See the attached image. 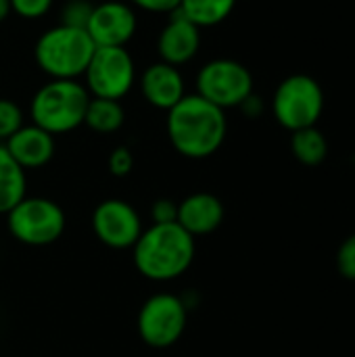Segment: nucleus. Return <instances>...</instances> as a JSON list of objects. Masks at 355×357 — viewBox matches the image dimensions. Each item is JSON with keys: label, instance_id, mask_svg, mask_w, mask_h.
I'll list each match as a JSON object with an SVG mask.
<instances>
[{"label": "nucleus", "instance_id": "nucleus-1", "mask_svg": "<svg viewBox=\"0 0 355 357\" xmlns=\"http://www.w3.org/2000/svg\"><path fill=\"white\" fill-rule=\"evenodd\" d=\"M165 130L174 151L186 159L216 155L228 136V115L197 92H188L167 111Z\"/></svg>", "mask_w": 355, "mask_h": 357}, {"label": "nucleus", "instance_id": "nucleus-2", "mask_svg": "<svg viewBox=\"0 0 355 357\" xmlns=\"http://www.w3.org/2000/svg\"><path fill=\"white\" fill-rule=\"evenodd\" d=\"M197 245L178 222L151 224L132 247L136 270L153 282H169L188 272Z\"/></svg>", "mask_w": 355, "mask_h": 357}, {"label": "nucleus", "instance_id": "nucleus-3", "mask_svg": "<svg viewBox=\"0 0 355 357\" xmlns=\"http://www.w3.org/2000/svg\"><path fill=\"white\" fill-rule=\"evenodd\" d=\"M90 94L82 79H48L29 100V123L46 130L48 134L63 136L84 126Z\"/></svg>", "mask_w": 355, "mask_h": 357}, {"label": "nucleus", "instance_id": "nucleus-4", "mask_svg": "<svg viewBox=\"0 0 355 357\" xmlns=\"http://www.w3.org/2000/svg\"><path fill=\"white\" fill-rule=\"evenodd\" d=\"M94 50L86 29L54 23L36 38L33 61L48 79H82Z\"/></svg>", "mask_w": 355, "mask_h": 357}, {"label": "nucleus", "instance_id": "nucleus-5", "mask_svg": "<svg viewBox=\"0 0 355 357\" xmlns=\"http://www.w3.org/2000/svg\"><path fill=\"white\" fill-rule=\"evenodd\" d=\"M326 96L320 82L310 73L287 75L270 98L272 117L287 132L318 126L324 113Z\"/></svg>", "mask_w": 355, "mask_h": 357}, {"label": "nucleus", "instance_id": "nucleus-6", "mask_svg": "<svg viewBox=\"0 0 355 357\" xmlns=\"http://www.w3.org/2000/svg\"><path fill=\"white\" fill-rule=\"evenodd\" d=\"M195 92L224 111L239 109L245 98L255 92V79L245 63L218 56L199 67L195 75Z\"/></svg>", "mask_w": 355, "mask_h": 357}, {"label": "nucleus", "instance_id": "nucleus-7", "mask_svg": "<svg viewBox=\"0 0 355 357\" xmlns=\"http://www.w3.org/2000/svg\"><path fill=\"white\" fill-rule=\"evenodd\" d=\"M136 82L138 69L128 46L96 48L82 75V84L92 98H109L119 102L136 88Z\"/></svg>", "mask_w": 355, "mask_h": 357}, {"label": "nucleus", "instance_id": "nucleus-8", "mask_svg": "<svg viewBox=\"0 0 355 357\" xmlns=\"http://www.w3.org/2000/svg\"><path fill=\"white\" fill-rule=\"evenodd\" d=\"M63 207L46 197H23L8 213L6 226L15 241L27 247H48L65 232Z\"/></svg>", "mask_w": 355, "mask_h": 357}, {"label": "nucleus", "instance_id": "nucleus-9", "mask_svg": "<svg viewBox=\"0 0 355 357\" xmlns=\"http://www.w3.org/2000/svg\"><path fill=\"white\" fill-rule=\"evenodd\" d=\"M188 324V305L174 293L151 295L136 318L140 339L153 349H167L176 345Z\"/></svg>", "mask_w": 355, "mask_h": 357}, {"label": "nucleus", "instance_id": "nucleus-10", "mask_svg": "<svg viewBox=\"0 0 355 357\" xmlns=\"http://www.w3.org/2000/svg\"><path fill=\"white\" fill-rule=\"evenodd\" d=\"M142 230L140 213L123 199H105L92 211V232L109 249H132Z\"/></svg>", "mask_w": 355, "mask_h": 357}, {"label": "nucleus", "instance_id": "nucleus-11", "mask_svg": "<svg viewBox=\"0 0 355 357\" xmlns=\"http://www.w3.org/2000/svg\"><path fill=\"white\" fill-rule=\"evenodd\" d=\"M86 31L96 48L128 46L138 33V10L126 0H103L94 4Z\"/></svg>", "mask_w": 355, "mask_h": 357}, {"label": "nucleus", "instance_id": "nucleus-12", "mask_svg": "<svg viewBox=\"0 0 355 357\" xmlns=\"http://www.w3.org/2000/svg\"><path fill=\"white\" fill-rule=\"evenodd\" d=\"M203 46V29L197 27L192 21H188L182 13H174L167 17L163 27L159 29L157 36V56L159 61L174 65V67H184L190 65Z\"/></svg>", "mask_w": 355, "mask_h": 357}, {"label": "nucleus", "instance_id": "nucleus-13", "mask_svg": "<svg viewBox=\"0 0 355 357\" xmlns=\"http://www.w3.org/2000/svg\"><path fill=\"white\" fill-rule=\"evenodd\" d=\"M136 86L146 105L165 113L188 94V84L182 69L163 61L146 65L142 73H138Z\"/></svg>", "mask_w": 355, "mask_h": 357}, {"label": "nucleus", "instance_id": "nucleus-14", "mask_svg": "<svg viewBox=\"0 0 355 357\" xmlns=\"http://www.w3.org/2000/svg\"><path fill=\"white\" fill-rule=\"evenodd\" d=\"M226 209L220 197L211 192H192L178 203V218L176 222L190 234V236H207L216 232L224 222Z\"/></svg>", "mask_w": 355, "mask_h": 357}, {"label": "nucleus", "instance_id": "nucleus-15", "mask_svg": "<svg viewBox=\"0 0 355 357\" xmlns=\"http://www.w3.org/2000/svg\"><path fill=\"white\" fill-rule=\"evenodd\" d=\"M8 155L25 169H40L48 165L56 153V140L52 134L46 130L25 123L19 132H15L6 142H4Z\"/></svg>", "mask_w": 355, "mask_h": 357}, {"label": "nucleus", "instance_id": "nucleus-16", "mask_svg": "<svg viewBox=\"0 0 355 357\" xmlns=\"http://www.w3.org/2000/svg\"><path fill=\"white\" fill-rule=\"evenodd\" d=\"M23 197H27V174L0 144V215H6Z\"/></svg>", "mask_w": 355, "mask_h": 357}, {"label": "nucleus", "instance_id": "nucleus-17", "mask_svg": "<svg viewBox=\"0 0 355 357\" xmlns=\"http://www.w3.org/2000/svg\"><path fill=\"white\" fill-rule=\"evenodd\" d=\"M239 0H180L178 13L201 29L218 27L230 19Z\"/></svg>", "mask_w": 355, "mask_h": 357}, {"label": "nucleus", "instance_id": "nucleus-18", "mask_svg": "<svg viewBox=\"0 0 355 357\" xmlns=\"http://www.w3.org/2000/svg\"><path fill=\"white\" fill-rule=\"evenodd\" d=\"M328 138L318 126L303 128L291 134V153L305 167H318L328 157Z\"/></svg>", "mask_w": 355, "mask_h": 357}, {"label": "nucleus", "instance_id": "nucleus-19", "mask_svg": "<svg viewBox=\"0 0 355 357\" xmlns=\"http://www.w3.org/2000/svg\"><path fill=\"white\" fill-rule=\"evenodd\" d=\"M126 123V109L119 100H109V98H90L84 126L92 130L94 134H115L123 128Z\"/></svg>", "mask_w": 355, "mask_h": 357}, {"label": "nucleus", "instance_id": "nucleus-20", "mask_svg": "<svg viewBox=\"0 0 355 357\" xmlns=\"http://www.w3.org/2000/svg\"><path fill=\"white\" fill-rule=\"evenodd\" d=\"M27 123V113L13 98H0V144Z\"/></svg>", "mask_w": 355, "mask_h": 357}, {"label": "nucleus", "instance_id": "nucleus-21", "mask_svg": "<svg viewBox=\"0 0 355 357\" xmlns=\"http://www.w3.org/2000/svg\"><path fill=\"white\" fill-rule=\"evenodd\" d=\"M92 8H94V4L90 0H65V4L61 6V13H59V23L86 29Z\"/></svg>", "mask_w": 355, "mask_h": 357}, {"label": "nucleus", "instance_id": "nucleus-22", "mask_svg": "<svg viewBox=\"0 0 355 357\" xmlns=\"http://www.w3.org/2000/svg\"><path fill=\"white\" fill-rule=\"evenodd\" d=\"M13 15L23 21H40L54 8L56 0H8Z\"/></svg>", "mask_w": 355, "mask_h": 357}, {"label": "nucleus", "instance_id": "nucleus-23", "mask_svg": "<svg viewBox=\"0 0 355 357\" xmlns=\"http://www.w3.org/2000/svg\"><path fill=\"white\" fill-rule=\"evenodd\" d=\"M335 264H337V272H339L341 278L355 282V232L354 234H349V236L339 245Z\"/></svg>", "mask_w": 355, "mask_h": 357}, {"label": "nucleus", "instance_id": "nucleus-24", "mask_svg": "<svg viewBox=\"0 0 355 357\" xmlns=\"http://www.w3.org/2000/svg\"><path fill=\"white\" fill-rule=\"evenodd\" d=\"M134 169V155L128 146H115L109 155V172L115 178H126Z\"/></svg>", "mask_w": 355, "mask_h": 357}, {"label": "nucleus", "instance_id": "nucleus-25", "mask_svg": "<svg viewBox=\"0 0 355 357\" xmlns=\"http://www.w3.org/2000/svg\"><path fill=\"white\" fill-rule=\"evenodd\" d=\"M130 2L138 13H146V15H174L180 8V0H126Z\"/></svg>", "mask_w": 355, "mask_h": 357}, {"label": "nucleus", "instance_id": "nucleus-26", "mask_svg": "<svg viewBox=\"0 0 355 357\" xmlns=\"http://www.w3.org/2000/svg\"><path fill=\"white\" fill-rule=\"evenodd\" d=\"M178 218V203L169 199H157L151 205V220L153 224H172Z\"/></svg>", "mask_w": 355, "mask_h": 357}, {"label": "nucleus", "instance_id": "nucleus-27", "mask_svg": "<svg viewBox=\"0 0 355 357\" xmlns=\"http://www.w3.org/2000/svg\"><path fill=\"white\" fill-rule=\"evenodd\" d=\"M239 109H241L247 117H253V119H255V117H259V115L266 111V102L262 100V96H257V94L253 92L249 98H245V102H243Z\"/></svg>", "mask_w": 355, "mask_h": 357}, {"label": "nucleus", "instance_id": "nucleus-28", "mask_svg": "<svg viewBox=\"0 0 355 357\" xmlns=\"http://www.w3.org/2000/svg\"><path fill=\"white\" fill-rule=\"evenodd\" d=\"M10 15H13L10 2H8V0H0V23H4Z\"/></svg>", "mask_w": 355, "mask_h": 357}, {"label": "nucleus", "instance_id": "nucleus-29", "mask_svg": "<svg viewBox=\"0 0 355 357\" xmlns=\"http://www.w3.org/2000/svg\"><path fill=\"white\" fill-rule=\"evenodd\" d=\"M354 165H355V153H354Z\"/></svg>", "mask_w": 355, "mask_h": 357}]
</instances>
